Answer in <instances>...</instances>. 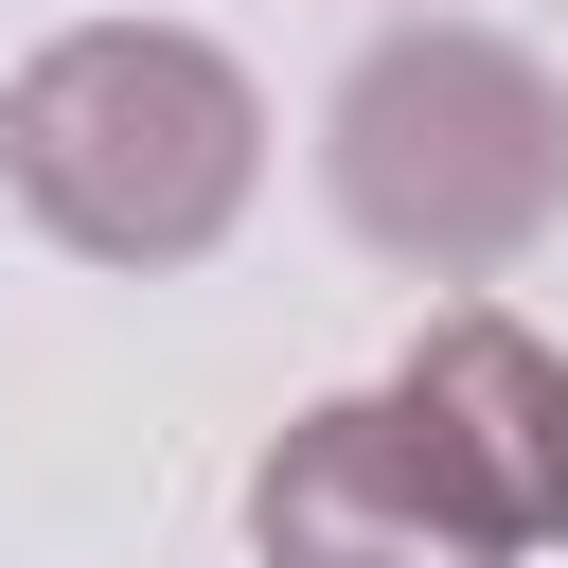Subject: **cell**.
<instances>
[{"label":"cell","mask_w":568,"mask_h":568,"mask_svg":"<svg viewBox=\"0 0 568 568\" xmlns=\"http://www.w3.org/2000/svg\"><path fill=\"white\" fill-rule=\"evenodd\" d=\"M266 568H532L568 550V355L497 302L426 320L373 390L302 408L248 479Z\"/></svg>","instance_id":"6da1fadb"},{"label":"cell","mask_w":568,"mask_h":568,"mask_svg":"<svg viewBox=\"0 0 568 568\" xmlns=\"http://www.w3.org/2000/svg\"><path fill=\"white\" fill-rule=\"evenodd\" d=\"M320 178H337L355 248H390L426 284H479L568 213V89L515 36H462V18L373 36L337 124H320Z\"/></svg>","instance_id":"3957f363"},{"label":"cell","mask_w":568,"mask_h":568,"mask_svg":"<svg viewBox=\"0 0 568 568\" xmlns=\"http://www.w3.org/2000/svg\"><path fill=\"white\" fill-rule=\"evenodd\" d=\"M0 178H18V213H36L53 248H89V266H195V248L248 213V178H266V106H248V71H231L213 36H178V18H89V36H53V53L0 89Z\"/></svg>","instance_id":"7a4b0ae2"}]
</instances>
